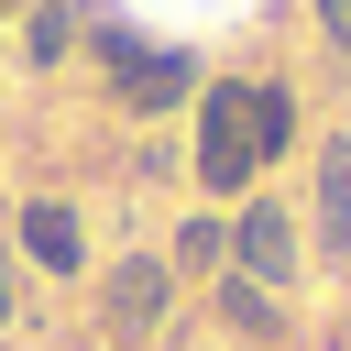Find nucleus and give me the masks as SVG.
<instances>
[{"instance_id":"nucleus-1","label":"nucleus","mask_w":351,"mask_h":351,"mask_svg":"<svg viewBox=\"0 0 351 351\" xmlns=\"http://www.w3.org/2000/svg\"><path fill=\"white\" fill-rule=\"evenodd\" d=\"M285 132H296V121H285V88H219V99L197 110V176H208V186H241Z\"/></svg>"},{"instance_id":"nucleus-2","label":"nucleus","mask_w":351,"mask_h":351,"mask_svg":"<svg viewBox=\"0 0 351 351\" xmlns=\"http://www.w3.org/2000/svg\"><path fill=\"white\" fill-rule=\"evenodd\" d=\"M241 274L252 285H285L296 274V219L285 208H241Z\"/></svg>"},{"instance_id":"nucleus-3","label":"nucleus","mask_w":351,"mask_h":351,"mask_svg":"<svg viewBox=\"0 0 351 351\" xmlns=\"http://www.w3.org/2000/svg\"><path fill=\"white\" fill-rule=\"evenodd\" d=\"M110 66H121V99H143V110H165L186 88V55H143L132 33H110Z\"/></svg>"},{"instance_id":"nucleus-4","label":"nucleus","mask_w":351,"mask_h":351,"mask_svg":"<svg viewBox=\"0 0 351 351\" xmlns=\"http://www.w3.org/2000/svg\"><path fill=\"white\" fill-rule=\"evenodd\" d=\"M22 252H33L44 274H66V263H77V208H66V197H33V208H22Z\"/></svg>"},{"instance_id":"nucleus-5","label":"nucleus","mask_w":351,"mask_h":351,"mask_svg":"<svg viewBox=\"0 0 351 351\" xmlns=\"http://www.w3.org/2000/svg\"><path fill=\"white\" fill-rule=\"evenodd\" d=\"M318 241H329V252H351V143H329V154H318Z\"/></svg>"},{"instance_id":"nucleus-6","label":"nucleus","mask_w":351,"mask_h":351,"mask_svg":"<svg viewBox=\"0 0 351 351\" xmlns=\"http://www.w3.org/2000/svg\"><path fill=\"white\" fill-rule=\"evenodd\" d=\"M110 318H121V329H154V318H165V263H121V274H110Z\"/></svg>"},{"instance_id":"nucleus-7","label":"nucleus","mask_w":351,"mask_h":351,"mask_svg":"<svg viewBox=\"0 0 351 351\" xmlns=\"http://www.w3.org/2000/svg\"><path fill=\"white\" fill-rule=\"evenodd\" d=\"M219 318H230L241 340H263V329H274V296H263V285L241 274V285H219Z\"/></svg>"},{"instance_id":"nucleus-8","label":"nucleus","mask_w":351,"mask_h":351,"mask_svg":"<svg viewBox=\"0 0 351 351\" xmlns=\"http://www.w3.org/2000/svg\"><path fill=\"white\" fill-rule=\"evenodd\" d=\"M22 44H33V66H55V55H66V11H33V22H22Z\"/></svg>"},{"instance_id":"nucleus-9","label":"nucleus","mask_w":351,"mask_h":351,"mask_svg":"<svg viewBox=\"0 0 351 351\" xmlns=\"http://www.w3.org/2000/svg\"><path fill=\"white\" fill-rule=\"evenodd\" d=\"M318 22H329V44L351 55V0H318Z\"/></svg>"},{"instance_id":"nucleus-10","label":"nucleus","mask_w":351,"mask_h":351,"mask_svg":"<svg viewBox=\"0 0 351 351\" xmlns=\"http://www.w3.org/2000/svg\"><path fill=\"white\" fill-rule=\"evenodd\" d=\"M0 318H11V252H0Z\"/></svg>"}]
</instances>
